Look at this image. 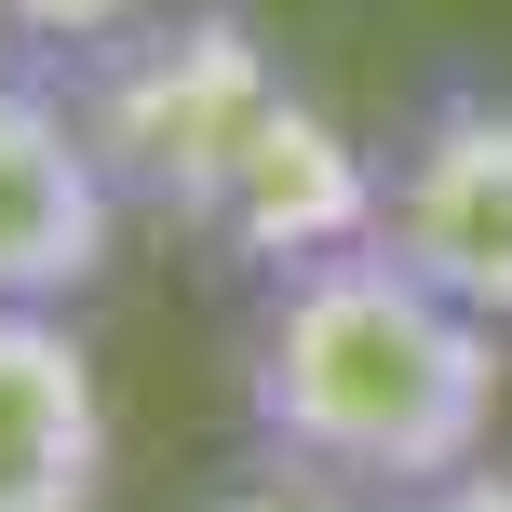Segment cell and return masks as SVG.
I'll list each match as a JSON object with an SVG mask.
<instances>
[{
  "mask_svg": "<svg viewBox=\"0 0 512 512\" xmlns=\"http://www.w3.org/2000/svg\"><path fill=\"white\" fill-rule=\"evenodd\" d=\"M499 364L512 337L378 243L283 256L243 310V432L270 472L391 512L418 486H459L499 445Z\"/></svg>",
  "mask_w": 512,
  "mask_h": 512,
  "instance_id": "1",
  "label": "cell"
},
{
  "mask_svg": "<svg viewBox=\"0 0 512 512\" xmlns=\"http://www.w3.org/2000/svg\"><path fill=\"white\" fill-rule=\"evenodd\" d=\"M364 243L512 337V95L499 81H432L391 122L378 176H364Z\"/></svg>",
  "mask_w": 512,
  "mask_h": 512,
  "instance_id": "2",
  "label": "cell"
},
{
  "mask_svg": "<svg viewBox=\"0 0 512 512\" xmlns=\"http://www.w3.org/2000/svg\"><path fill=\"white\" fill-rule=\"evenodd\" d=\"M108 243H122L108 135H81V108L41 95V81H0V310L95 297Z\"/></svg>",
  "mask_w": 512,
  "mask_h": 512,
  "instance_id": "3",
  "label": "cell"
},
{
  "mask_svg": "<svg viewBox=\"0 0 512 512\" xmlns=\"http://www.w3.org/2000/svg\"><path fill=\"white\" fill-rule=\"evenodd\" d=\"M108 499V378L68 310H0V512Z\"/></svg>",
  "mask_w": 512,
  "mask_h": 512,
  "instance_id": "4",
  "label": "cell"
},
{
  "mask_svg": "<svg viewBox=\"0 0 512 512\" xmlns=\"http://www.w3.org/2000/svg\"><path fill=\"white\" fill-rule=\"evenodd\" d=\"M391 512H512V472H459V486H418V499H391Z\"/></svg>",
  "mask_w": 512,
  "mask_h": 512,
  "instance_id": "5",
  "label": "cell"
}]
</instances>
